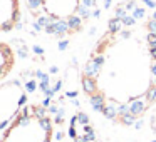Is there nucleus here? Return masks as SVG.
<instances>
[{"mask_svg":"<svg viewBox=\"0 0 156 142\" xmlns=\"http://www.w3.org/2000/svg\"><path fill=\"white\" fill-rule=\"evenodd\" d=\"M20 2L19 0H0V30L9 32L19 24Z\"/></svg>","mask_w":156,"mask_h":142,"instance_id":"obj_5","label":"nucleus"},{"mask_svg":"<svg viewBox=\"0 0 156 142\" xmlns=\"http://www.w3.org/2000/svg\"><path fill=\"white\" fill-rule=\"evenodd\" d=\"M27 104V94L19 80H2L0 85V127L5 129L9 122Z\"/></svg>","mask_w":156,"mask_h":142,"instance_id":"obj_3","label":"nucleus"},{"mask_svg":"<svg viewBox=\"0 0 156 142\" xmlns=\"http://www.w3.org/2000/svg\"><path fill=\"white\" fill-rule=\"evenodd\" d=\"M82 89L109 120L129 125L144 117L156 102V30L151 20H111L87 57Z\"/></svg>","mask_w":156,"mask_h":142,"instance_id":"obj_1","label":"nucleus"},{"mask_svg":"<svg viewBox=\"0 0 156 142\" xmlns=\"http://www.w3.org/2000/svg\"><path fill=\"white\" fill-rule=\"evenodd\" d=\"M37 4L47 17L66 22L79 12L81 0H37Z\"/></svg>","mask_w":156,"mask_h":142,"instance_id":"obj_4","label":"nucleus"},{"mask_svg":"<svg viewBox=\"0 0 156 142\" xmlns=\"http://www.w3.org/2000/svg\"><path fill=\"white\" fill-rule=\"evenodd\" d=\"M14 65H15L14 50L10 49V45L7 42H2L0 44V80L7 79V75L10 74Z\"/></svg>","mask_w":156,"mask_h":142,"instance_id":"obj_6","label":"nucleus"},{"mask_svg":"<svg viewBox=\"0 0 156 142\" xmlns=\"http://www.w3.org/2000/svg\"><path fill=\"white\" fill-rule=\"evenodd\" d=\"M54 127L49 114L39 104H25L2 129L0 142H52Z\"/></svg>","mask_w":156,"mask_h":142,"instance_id":"obj_2","label":"nucleus"}]
</instances>
